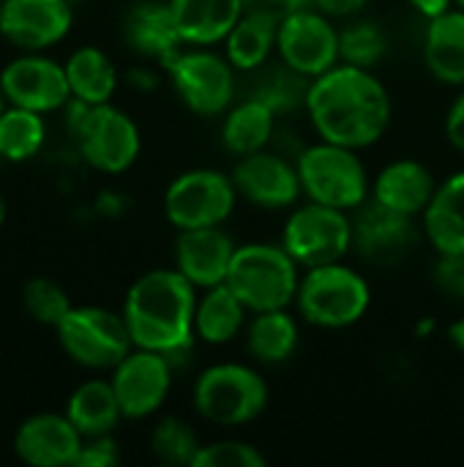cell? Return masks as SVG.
Returning <instances> with one entry per match:
<instances>
[{
  "label": "cell",
  "mask_w": 464,
  "mask_h": 467,
  "mask_svg": "<svg viewBox=\"0 0 464 467\" xmlns=\"http://www.w3.org/2000/svg\"><path fill=\"white\" fill-rule=\"evenodd\" d=\"M306 109L320 140L356 150L377 142L391 120V99L383 82L369 68L350 63L312 79Z\"/></svg>",
  "instance_id": "1"
},
{
  "label": "cell",
  "mask_w": 464,
  "mask_h": 467,
  "mask_svg": "<svg viewBox=\"0 0 464 467\" xmlns=\"http://www.w3.org/2000/svg\"><path fill=\"white\" fill-rule=\"evenodd\" d=\"M197 287L175 268H159L139 276L123 304V320L129 326L134 348L156 350L175 367L189 353L194 339Z\"/></svg>",
  "instance_id": "2"
},
{
  "label": "cell",
  "mask_w": 464,
  "mask_h": 467,
  "mask_svg": "<svg viewBox=\"0 0 464 467\" xmlns=\"http://www.w3.org/2000/svg\"><path fill=\"white\" fill-rule=\"evenodd\" d=\"M230 290L254 312L287 309L298 296V263L284 246L246 244L235 249L230 274L224 279Z\"/></svg>",
  "instance_id": "3"
},
{
  "label": "cell",
  "mask_w": 464,
  "mask_h": 467,
  "mask_svg": "<svg viewBox=\"0 0 464 467\" xmlns=\"http://www.w3.org/2000/svg\"><path fill=\"white\" fill-rule=\"evenodd\" d=\"M301 189L312 202H323L339 211H356L369 197V178L356 148L336 142L309 145L298 161Z\"/></svg>",
  "instance_id": "4"
},
{
  "label": "cell",
  "mask_w": 464,
  "mask_h": 467,
  "mask_svg": "<svg viewBox=\"0 0 464 467\" xmlns=\"http://www.w3.org/2000/svg\"><path fill=\"white\" fill-rule=\"evenodd\" d=\"M369 298L366 279L342 263L309 268L295 296L301 315L317 328H347L358 323L369 309Z\"/></svg>",
  "instance_id": "5"
},
{
  "label": "cell",
  "mask_w": 464,
  "mask_h": 467,
  "mask_svg": "<svg viewBox=\"0 0 464 467\" xmlns=\"http://www.w3.org/2000/svg\"><path fill=\"white\" fill-rule=\"evenodd\" d=\"M268 405L263 375L243 364H213L194 386V410L216 427H243Z\"/></svg>",
  "instance_id": "6"
},
{
  "label": "cell",
  "mask_w": 464,
  "mask_h": 467,
  "mask_svg": "<svg viewBox=\"0 0 464 467\" xmlns=\"http://www.w3.org/2000/svg\"><path fill=\"white\" fill-rule=\"evenodd\" d=\"M68 123L85 161L101 172H123L139 156V129L123 109L112 107L109 101L85 104L77 99Z\"/></svg>",
  "instance_id": "7"
},
{
  "label": "cell",
  "mask_w": 464,
  "mask_h": 467,
  "mask_svg": "<svg viewBox=\"0 0 464 467\" xmlns=\"http://www.w3.org/2000/svg\"><path fill=\"white\" fill-rule=\"evenodd\" d=\"M57 339L68 358L88 369H115L134 348L123 315L101 306H71L57 326Z\"/></svg>",
  "instance_id": "8"
},
{
  "label": "cell",
  "mask_w": 464,
  "mask_h": 467,
  "mask_svg": "<svg viewBox=\"0 0 464 467\" xmlns=\"http://www.w3.org/2000/svg\"><path fill=\"white\" fill-rule=\"evenodd\" d=\"M282 246L304 268L339 263L353 246V222L347 211L309 200V205H301L290 213Z\"/></svg>",
  "instance_id": "9"
},
{
  "label": "cell",
  "mask_w": 464,
  "mask_h": 467,
  "mask_svg": "<svg viewBox=\"0 0 464 467\" xmlns=\"http://www.w3.org/2000/svg\"><path fill=\"white\" fill-rule=\"evenodd\" d=\"M238 200L232 175L219 170H189L178 175L164 194V213L172 227H216L222 224Z\"/></svg>",
  "instance_id": "10"
},
{
  "label": "cell",
  "mask_w": 464,
  "mask_h": 467,
  "mask_svg": "<svg viewBox=\"0 0 464 467\" xmlns=\"http://www.w3.org/2000/svg\"><path fill=\"white\" fill-rule=\"evenodd\" d=\"M183 104L197 115H222L235 99V66L211 49L180 52L167 66Z\"/></svg>",
  "instance_id": "11"
},
{
  "label": "cell",
  "mask_w": 464,
  "mask_h": 467,
  "mask_svg": "<svg viewBox=\"0 0 464 467\" xmlns=\"http://www.w3.org/2000/svg\"><path fill=\"white\" fill-rule=\"evenodd\" d=\"M276 49L282 55V63L314 79L336 66L339 30L331 25V16H325L312 5L279 22Z\"/></svg>",
  "instance_id": "12"
},
{
  "label": "cell",
  "mask_w": 464,
  "mask_h": 467,
  "mask_svg": "<svg viewBox=\"0 0 464 467\" xmlns=\"http://www.w3.org/2000/svg\"><path fill=\"white\" fill-rule=\"evenodd\" d=\"M172 364L164 353L156 350H131L115 369H112V389L120 402L123 419H148L153 416L172 383Z\"/></svg>",
  "instance_id": "13"
},
{
  "label": "cell",
  "mask_w": 464,
  "mask_h": 467,
  "mask_svg": "<svg viewBox=\"0 0 464 467\" xmlns=\"http://www.w3.org/2000/svg\"><path fill=\"white\" fill-rule=\"evenodd\" d=\"M418 238L421 235L416 227V216L386 208L377 200L356 208L353 246L366 263L394 265L416 249Z\"/></svg>",
  "instance_id": "14"
},
{
  "label": "cell",
  "mask_w": 464,
  "mask_h": 467,
  "mask_svg": "<svg viewBox=\"0 0 464 467\" xmlns=\"http://www.w3.org/2000/svg\"><path fill=\"white\" fill-rule=\"evenodd\" d=\"M5 99L16 107L52 112L63 107L71 96L66 66L41 57V55H22L14 57L0 74Z\"/></svg>",
  "instance_id": "15"
},
{
  "label": "cell",
  "mask_w": 464,
  "mask_h": 467,
  "mask_svg": "<svg viewBox=\"0 0 464 467\" xmlns=\"http://www.w3.org/2000/svg\"><path fill=\"white\" fill-rule=\"evenodd\" d=\"M232 183L238 189V197L271 211L293 205L304 192L298 167L282 159L279 153L268 150L241 156V161L232 170Z\"/></svg>",
  "instance_id": "16"
},
{
  "label": "cell",
  "mask_w": 464,
  "mask_h": 467,
  "mask_svg": "<svg viewBox=\"0 0 464 467\" xmlns=\"http://www.w3.org/2000/svg\"><path fill=\"white\" fill-rule=\"evenodd\" d=\"M71 0H3L0 33L22 49L57 44L71 27Z\"/></svg>",
  "instance_id": "17"
},
{
  "label": "cell",
  "mask_w": 464,
  "mask_h": 467,
  "mask_svg": "<svg viewBox=\"0 0 464 467\" xmlns=\"http://www.w3.org/2000/svg\"><path fill=\"white\" fill-rule=\"evenodd\" d=\"M235 249L238 246L232 244V238L219 224L216 227L178 230L175 265L194 287L208 290V287L222 285L227 279Z\"/></svg>",
  "instance_id": "18"
},
{
  "label": "cell",
  "mask_w": 464,
  "mask_h": 467,
  "mask_svg": "<svg viewBox=\"0 0 464 467\" xmlns=\"http://www.w3.org/2000/svg\"><path fill=\"white\" fill-rule=\"evenodd\" d=\"M82 449V435L68 416L38 413L30 416L14 435V451L22 462L36 467L74 465Z\"/></svg>",
  "instance_id": "19"
},
{
  "label": "cell",
  "mask_w": 464,
  "mask_h": 467,
  "mask_svg": "<svg viewBox=\"0 0 464 467\" xmlns=\"http://www.w3.org/2000/svg\"><path fill=\"white\" fill-rule=\"evenodd\" d=\"M123 33L134 52H139L148 60H159L161 66H170L183 52L186 44L170 3L145 0L131 5L123 22Z\"/></svg>",
  "instance_id": "20"
},
{
  "label": "cell",
  "mask_w": 464,
  "mask_h": 467,
  "mask_svg": "<svg viewBox=\"0 0 464 467\" xmlns=\"http://www.w3.org/2000/svg\"><path fill=\"white\" fill-rule=\"evenodd\" d=\"M438 183L432 178V172L413 159H399L391 161L388 167L380 170L377 181H375V197L380 205L394 208L399 213L407 216H421L435 194Z\"/></svg>",
  "instance_id": "21"
},
{
  "label": "cell",
  "mask_w": 464,
  "mask_h": 467,
  "mask_svg": "<svg viewBox=\"0 0 464 467\" xmlns=\"http://www.w3.org/2000/svg\"><path fill=\"white\" fill-rule=\"evenodd\" d=\"M421 219L438 254H464V170L435 189Z\"/></svg>",
  "instance_id": "22"
},
{
  "label": "cell",
  "mask_w": 464,
  "mask_h": 467,
  "mask_svg": "<svg viewBox=\"0 0 464 467\" xmlns=\"http://www.w3.org/2000/svg\"><path fill=\"white\" fill-rule=\"evenodd\" d=\"M170 8L183 41L194 47L224 41L243 16V0H170Z\"/></svg>",
  "instance_id": "23"
},
{
  "label": "cell",
  "mask_w": 464,
  "mask_h": 467,
  "mask_svg": "<svg viewBox=\"0 0 464 467\" xmlns=\"http://www.w3.org/2000/svg\"><path fill=\"white\" fill-rule=\"evenodd\" d=\"M424 60L435 79L464 85V8H449L429 19L424 36Z\"/></svg>",
  "instance_id": "24"
},
{
  "label": "cell",
  "mask_w": 464,
  "mask_h": 467,
  "mask_svg": "<svg viewBox=\"0 0 464 467\" xmlns=\"http://www.w3.org/2000/svg\"><path fill=\"white\" fill-rule=\"evenodd\" d=\"M246 306L243 301L230 290L227 282L213 285L202 293V298L197 301V312H194V334L208 342V345H227L232 342L243 323H246Z\"/></svg>",
  "instance_id": "25"
},
{
  "label": "cell",
  "mask_w": 464,
  "mask_h": 467,
  "mask_svg": "<svg viewBox=\"0 0 464 467\" xmlns=\"http://www.w3.org/2000/svg\"><path fill=\"white\" fill-rule=\"evenodd\" d=\"M66 416L71 419V424L79 430L82 438L109 435L123 416L120 402L115 397V389H112V380L109 383L107 380H88L85 386H79L68 400Z\"/></svg>",
  "instance_id": "26"
},
{
  "label": "cell",
  "mask_w": 464,
  "mask_h": 467,
  "mask_svg": "<svg viewBox=\"0 0 464 467\" xmlns=\"http://www.w3.org/2000/svg\"><path fill=\"white\" fill-rule=\"evenodd\" d=\"M273 120H276V112L268 104L246 96L238 107L227 112L224 126H222V142L238 159L265 150V145L273 137Z\"/></svg>",
  "instance_id": "27"
},
{
  "label": "cell",
  "mask_w": 464,
  "mask_h": 467,
  "mask_svg": "<svg viewBox=\"0 0 464 467\" xmlns=\"http://www.w3.org/2000/svg\"><path fill=\"white\" fill-rule=\"evenodd\" d=\"M246 348L257 364H284L298 348V326L293 315H287V309L254 312V320L246 328Z\"/></svg>",
  "instance_id": "28"
},
{
  "label": "cell",
  "mask_w": 464,
  "mask_h": 467,
  "mask_svg": "<svg viewBox=\"0 0 464 467\" xmlns=\"http://www.w3.org/2000/svg\"><path fill=\"white\" fill-rule=\"evenodd\" d=\"M276 33H279V22L263 14L243 11V16L235 22V27L224 38L227 60L238 71H254L265 66L271 49L276 47Z\"/></svg>",
  "instance_id": "29"
},
{
  "label": "cell",
  "mask_w": 464,
  "mask_h": 467,
  "mask_svg": "<svg viewBox=\"0 0 464 467\" xmlns=\"http://www.w3.org/2000/svg\"><path fill=\"white\" fill-rule=\"evenodd\" d=\"M66 74H68L71 96L85 104H107L118 85L112 60L96 47L77 49L66 63Z\"/></svg>",
  "instance_id": "30"
},
{
  "label": "cell",
  "mask_w": 464,
  "mask_h": 467,
  "mask_svg": "<svg viewBox=\"0 0 464 467\" xmlns=\"http://www.w3.org/2000/svg\"><path fill=\"white\" fill-rule=\"evenodd\" d=\"M46 126L41 120V112L11 107L0 112V156L8 161H25L36 156L44 145Z\"/></svg>",
  "instance_id": "31"
},
{
  "label": "cell",
  "mask_w": 464,
  "mask_h": 467,
  "mask_svg": "<svg viewBox=\"0 0 464 467\" xmlns=\"http://www.w3.org/2000/svg\"><path fill=\"white\" fill-rule=\"evenodd\" d=\"M246 74H254V88H252L249 99H260L276 115L287 112V109H295L298 104H306V93H309L312 79L298 74L287 63L282 68H268V74L260 71V68L246 71Z\"/></svg>",
  "instance_id": "32"
},
{
  "label": "cell",
  "mask_w": 464,
  "mask_h": 467,
  "mask_svg": "<svg viewBox=\"0 0 464 467\" xmlns=\"http://www.w3.org/2000/svg\"><path fill=\"white\" fill-rule=\"evenodd\" d=\"M150 449L153 457L164 465H191L200 451V441L186 421L164 419L150 435Z\"/></svg>",
  "instance_id": "33"
},
{
  "label": "cell",
  "mask_w": 464,
  "mask_h": 467,
  "mask_svg": "<svg viewBox=\"0 0 464 467\" xmlns=\"http://www.w3.org/2000/svg\"><path fill=\"white\" fill-rule=\"evenodd\" d=\"M22 304L36 323L52 328H57L63 317L71 312V301L66 290L52 279H30L22 290Z\"/></svg>",
  "instance_id": "34"
},
{
  "label": "cell",
  "mask_w": 464,
  "mask_h": 467,
  "mask_svg": "<svg viewBox=\"0 0 464 467\" xmlns=\"http://www.w3.org/2000/svg\"><path fill=\"white\" fill-rule=\"evenodd\" d=\"M383 55H386V36L377 25L358 22L339 33V60L342 63H350L358 68H372Z\"/></svg>",
  "instance_id": "35"
},
{
  "label": "cell",
  "mask_w": 464,
  "mask_h": 467,
  "mask_svg": "<svg viewBox=\"0 0 464 467\" xmlns=\"http://www.w3.org/2000/svg\"><path fill=\"white\" fill-rule=\"evenodd\" d=\"M265 454L243 441H219L200 446L191 467H265Z\"/></svg>",
  "instance_id": "36"
},
{
  "label": "cell",
  "mask_w": 464,
  "mask_h": 467,
  "mask_svg": "<svg viewBox=\"0 0 464 467\" xmlns=\"http://www.w3.org/2000/svg\"><path fill=\"white\" fill-rule=\"evenodd\" d=\"M432 279L446 298L464 304V254H440L432 268Z\"/></svg>",
  "instance_id": "37"
},
{
  "label": "cell",
  "mask_w": 464,
  "mask_h": 467,
  "mask_svg": "<svg viewBox=\"0 0 464 467\" xmlns=\"http://www.w3.org/2000/svg\"><path fill=\"white\" fill-rule=\"evenodd\" d=\"M120 454H118V446L109 435H101V438H88V443H82L74 465L77 467H112L118 465Z\"/></svg>",
  "instance_id": "38"
},
{
  "label": "cell",
  "mask_w": 464,
  "mask_h": 467,
  "mask_svg": "<svg viewBox=\"0 0 464 467\" xmlns=\"http://www.w3.org/2000/svg\"><path fill=\"white\" fill-rule=\"evenodd\" d=\"M314 0H243V11L249 14H263L273 22H284L287 16L312 8Z\"/></svg>",
  "instance_id": "39"
},
{
  "label": "cell",
  "mask_w": 464,
  "mask_h": 467,
  "mask_svg": "<svg viewBox=\"0 0 464 467\" xmlns=\"http://www.w3.org/2000/svg\"><path fill=\"white\" fill-rule=\"evenodd\" d=\"M446 134L451 140V145L464 153V93L451 104L449 118H446Z\"/></svg>",
  "instance_id": "40"
},
{
  "label": "cell",
  "mask_w": 464,
  "mask_h": 467,
  "mask_svg": "<svg viewBox=\"0 0 464 467\" xmlns=\"http://www.w3.org/2000/svg\"><path fill=\"white\" fill-rule=\"evenodd\" d=\"M369 0H314V8L323 11L325 16H350L356 11H361Z\"/></svg>",
  "instance_id": "41"
},
{
  "label": "cell",
  "mask_w": 464,
  "mask_h": 467,
  "mask_svg": "<svg viewBox=\"0 0 464 467\" xmlns=\"http://www.w3.org/2000/svg\"><path fill=\"white\" fill-rule=\"evenodd\" d=\"M410 3H413V8H418L427 19H435V16L446 14V11L451 8L454 0H410Z\"/></svg>",
  "instance_id": "42"
},
{
  "label": "cell",
  "mask_w": 464,
  "mask_h": 467,
  "mask_svg": "<svg viewBox=\"0 0 464 467\" xmlns=\"http://www.w3.org/2000/svg\"><path fill=\"white\" fill-rule=\"evenodd\" d=\"M449 339H451V345H454L459 353H464V317H459V320H454V323H451V328H449Z\"/></svg>",
  "instance_id": "43"
},
{
  "label": "cell",
  "mask_w": 464,
  "mask_h": 467,
  "mask_svg": "<svg viewBox=\"0 0 464 467\" xmlns=\"http://www.w3.org/2000/svg\"><path fill=\"white\" fill-rule=\"evenodd\" d=\"M3 219H5V200H3V194H0V224H3Z\"/></svg>",
  "instance_id": "44"
},
{
  "label": "cell",
  "mask_w": 464,
  "mask_h": 467,
  "mask_svg": "<svg viewBox=\"0 0 464 467\" xmlns=\"http://www.w3.org/2000/svg\"><path fill=\"white\" fill-rule=\"evenodd\" d=\"M3 101H5V90H3V82H0V112H3Z\"/></svg>",
  "instance_id": "45"
},
{
  "label": "cell",
  "mask_w": 464,
  "mask_h": 467,
  "mask_svg": "<svg viewBox=\"0 0 464 467\" xmlns=\"http://www.w3.org/2000/svg\"><path fill=\"white\" fill-rule=\"evenodd\" d=\"M454 3H457V5H459V8H464V0H454Z\"/></svg>",
  "instance_id": "46"
},
{
  "label": "cell",
  "mask_w": 464,
  "mask_h": 467,
  "mask_svg": "<svg viewBox=\"0 0 464 467\" xmlns=\"http://www.w3.org/2000/svg\"><path fill=\"white\" fill-rule=\"evenodd\" d=\"M0 3H3V0H0Z\"/></svg>",
  "instance_id": "47"
}]
</instances>
